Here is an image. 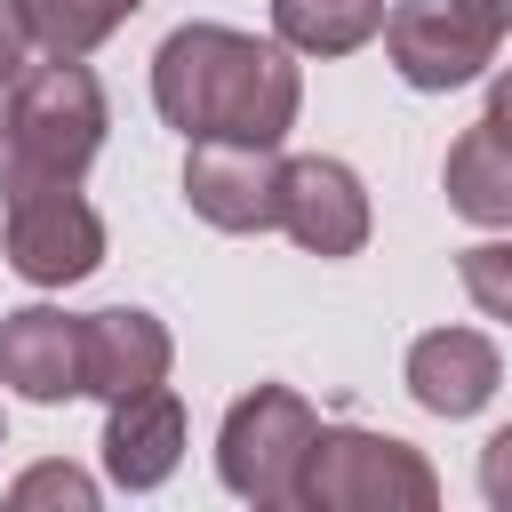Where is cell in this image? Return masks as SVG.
<instances>
[{"mask_svg":"<svg viewBox=\"0 0 512 512\" xmlns=\"http://www.w3.org/2000/svg\"><path fill=\"white\" fill-rule=\"evenodd\" d=\"M280 144H192L184 200L216 232H272L280 224Z\"/></svg>","mask_w":512,"mask_h":512,"instance_id":"7","label":"cell"},{"mask_svg":"<svg viewBox=\"0 0 512 512\" xmlns=\"http://www.w3.org/2000/svg\"><path fill=\"white\" fill-rule=\"evenodd\" d=\"M496 384H504V360L480 328H432L408 344V392H416V408H432L448 424L480 416L496 400Z\"/></svg>","mask_w":512,"mask_h":512,"instance_id":"10","label":"cell"},{"mask_svg":"<svg viewBox=\"0 0 512 512\" xmlns=\"http://www.w3.org/2000/svg\"><path fill=\"white\" fill-rule=\"evenodd\" d=\"M480 120L512 144V72H496V80H488V112H480Z\"/></svg>","mask_w":512,"mask_h":512,"instance_id":"20","label":"cell"},{"mask_svg":"<svg viewBox=\"0 0 512 512\" xmlns=\"http://www.w3.org/2000/svg\"><path fill=\"white\" fill-rule=\"evenodd\" d=\"M496 40L504 24H488L472 0H400L384 16V56L408 88L440 96V88H464L496 64Z\"/></svg>","mask_w":512,"mask_h":512,"instance_id":"6","label":"cell"},{"mask_svg":"<svg viewBox=\"0 0 512 512\" xmlns=\"http://www.w3.org/2000/svg\"><path fill=\"white\" fill-rule=\"evenodd\" d=\"M0 440H8V432H0Z\"/></svg>","mask_w":512,"mask_h":512,"instance_id":"23","label":"cell"},{"mask_svg":"<svg viewBox=\"0 0 512 512\" xmlns=\"http://www.w3.org/2000/svg\"><path fill=\"white\" fill-rule=\"evenodd\" d=\"M168 360H176L168 328H160L152 312H136V304H104V312L80 320V384H88L104 408L128 400V392L168 384Z\"/></svg>","mask_w":512,"mask_h":512,"instance_id":"9","label":"cell"},{"mask_svg":"<svg viewBox=\"0 0 512 512\" xmlns=\"http://www.w3.org/2000/svg\"><path fill=\"white\" fill-rule=\"evenodd\" d=\"M480 496H488L496 512H512V424L488 432V448H480Z\"/></svg>","mask_w":512,"mask_h":512,"instance_id":"18","label":"cell"},{"mask_svg":"<svg viewBox=\"0 0 512 512\" xmlns=\"http://www.w3.org/2000/svg\"><path fill=\"white\" fill-rule=\"evenodd\" d=\"M272 32L296 56H352L384 32V0H272Z\"/></svg>","mask_w":512,"mask_h":512,"instance_id":"14","label":"cell"},{"mask_svg":"<svg viewBox=\"0 0 512 512\" xmlns=\"http://www.w3.org/2000/svg\"><path fill=\"white\" fill-rule=\"evenodd\" d=\"M8 504H16V512H32V504H80V512H88V504H96V480H88L80 464H32V472L8 488Z\"/></svg>","mask_w":512,"mask_h":512,"instance_id":"17","label":"cell"},{"mask_svg":"<svg viewBox=\"0 0 512 512\" xmlns=\"http://www.w3.org/2000/svg\"><path fill=\"white\" fill-rule=\"evenodd\" d=\"M136 8H144V0H16V16H24V32H32L40 56H88V48H104Z\"/></svg>","mask_w":512,"mask_h":512,"instance_id":"15","label":"cell"},{"mask_svg":"<svg viewBox=\"0 0 512 512\" xmlns=\"http://www.w3.org/2000/svg\"><path fill=\"white\" fill-rule=\"evenodd\" d=\"M24 72H32V32H24L16 0H0V88H16Z\"/></svg>","mask_w":512,"mask_h":512,"instance_id":"19","label":"cell"},{"mask_svg":"<svg viewBox=\"0 0 512 512\" xmlns=\"http://www.w3.org/2000/svg\"><path fill=\"white\" fill-rule=\"evenodd\" d=\"M440 184H448V208H456L464 224H512V144H504L488 120H472V128L448 144Z\"/></svg>","mask_w":512,"mask_h":512,"instance_id":"13","label":"cell"},{"mask_svg":"<svg viewBox=\"0 0 512 512\" xmlns=\"http://www.w3.org/2000/svg\"><path fill=\"white\" fill-rule=\"evenodd\" d=\"M0 384L24 392L32 408H56L80 384V320H64L56 304H24L0 320Z\"/></svg>","mask_w":512,"mask_h":512,"instance_id":"11","label":"cell"},{"mask_svg":"<svg viewBox=\"0 0 512 512\" xmlns=\"http://www.w3.org/2000/svg\"><path fill=\"white\" fill-rule=\"evenodd\" d=\"M0 152H8V112H0Z\"/></svg>","mask_w":512,"mask_h":512,"instance_id":"22","label":"cell"},{"mask_svg":"<svg viewBox=\"0 0 512 512\" xmlns=\"http://www.w3.org/2000/svg\"><path fill=\"white\" fill-rule=\"evenodd\" d=\"M152 104L184 144H280L304 104L288 40L232 24H176L152 56Z\"/></svg>","mask_w":512,"mask_h":512,"instance_id":"1","label":"cell"},{"mask_svg":"<svg viewBox=\"0 0 512 512\" xmlns=\"http://www.w3.org/2000/svg\"><path fill=\"white\" fill-rule=\"evenodd\" d=\"M104 88L80 56H48L8 88V152L0 184H80L88 160L104 152Z\"/></svg>","mask_w":512,"mask_h":512,"instance_id":"2","label":"cell"},{"mask_svg":"<svg viewBox=\"0 0 512 512\" xmlns=\"http://www.w3.org/2000/svg\"><path fill=\"white\" fill-rule=\"evenodd\" d=\"M296 504H312V512H432L440 504V472L392 432L320 424Z\"/></svg>","mask_w":512,"mask_h":512,"instance_id":"3","label":"cell"},{"mask_svg":"<svg viewBox=\"0 0 512 512\" xmlns=\"http://www.w3.org/2000/svg\"><path fill=\"white\" fill-rule=\"evenodd\" d=\"M176 464H184V400L168 384L112 400V416H104V472L120 488H160Z\"/></svg>","mask_w":512,"mask_h":512,"instance_id":"12","label":"cell"},{"mask_svg":"<svg viewBox=\"0 0 512 512\" xmlns=\"http://www.w3.org/2000/svg\"><path fill=\"white\" fill-rule=\"evenodd\" d=\"M456 280H464V296H472L488 320H512V240L464 248V256H456Z\"/></svg>","mask_w":512,"mask_h":512,"instance_id":"16","label":"cell"},{"mask_svg":"<svg viewBox=\"0 0 512 512\" xmlns=\"http://www.w3.org/2000/svg\"><path fill=\"white\" fill-rule=\"evenodd\" d=\"M472 8H480L488 24H504V32H512V0H472Z\"/></svg>","mask_w":512,"mask_h":512,"instance_id":"21","label":"cell"},{"mask_svg":"<svg viewBox=\"0 0 512 512\" xmlns=\"http://www.w3.org/2000/svg\"><path fill=\"white\" fill-rule=\"evenodd\" d=\"M280 232L312 256H360L368 248V192L344 160L304 152L280 168Z\"/></svg>","mask_w":512,"mask_h":512,"instance_id":"8","label":"cell"},{"mask_svg":"<svg viewBox=\"0 0 512 512\" xmlns=\"http://www.w3.org/2000/svg\"><path fill=\"white\" fill-rule=\"evenodd\" d=\"M320 440V416L304 392L288 384H256L224 408V432H216V472L232 496L248 504H296L304 488V456Z\"/></svg>","mask_w":512,"mask_h":512,"instance_id":"4","label":"cell"},{"mask_svg":"<svg viewBox=\"0 0 512 512\" xmlns=\"http://www.w3.org/2000/svg\"><path fill=\"white\" fill-rule=\"evenodd\" d=\"M0 248L16 280L72 288L104 264V216L80 200V184H0Z\"/></svg>","mask_w":512,"mask_h":512,"instance_id":"5","label":"cell"}]
</instances>
